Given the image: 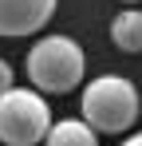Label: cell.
Masks as SVG:
<instances>
[{
  "label": "cell",
  "instance_id": "obj_1",
  "mask_svg": "<svg viewBox=\"0 0 142 146\" xmlns=\"http://www.w3.org/2000/svg\"><path fill=\"white\" fill-rule=\"evenodd\" d=\"M83 67H87L83 48L75 40H67V36H44V40H36L32 51H28V59H24V71L32 79V87L44 91V95H63L71 87H79Z\"/></svg>",
  "mask_w": 142,
  "mask_h": 146
},
{
  "label": "cell",
  "instance_id": "obj_2",
  "mask_svg": "<svg viewBox=\"0 0 142 146\" xmlns=\"http://www.w3.org/2000/svg\"><path fill=\"white\" fill-rule=\"evenodd\" d=\"M83 122L91 130H107V134H122L138 122V87L122 75H99L95 83L83 87Z\"/></svg>",
  "mask_w": 142,
  "mask_h": 146
},
{
  "label": "cell",
  "instance_id": "obj_3",
  "mask_svg": "<svg viewBox=\"0 0 142 146\" xmlns=\"http://www.w3.org/2000/svg\"><path fill=\"white\" fill-rule=\"evenodd\" d=\"M51 126V107L32 87H8L0 95V142L4 146H36Z\"/></svg>",
  "mask_w": 142,
  "mask_h": 146
},
{
  "label": "cell",
  "instance_id": "obj_4",
  "mask_svg": "<svg viewBox=\"0 0 142 146\" xmlns=\"http://www.w3.org/2000/svg\"><path fill=\"white\" fill-rule=\"evenodd\" d=\"M55 16V0H0V36L20 40L40 32Z\"/></svg>",
  "mask_w": 142,
  "mask_h": 146
},
{
  "label": "cell",
  "instance_id": "obj_5",
  "mask_svg": "<svg viewBox=\"0 0 142 146\" xmlns=\"http://www.w3.org/2000/svg\"><path fill=\"white\" fill-rule=\"evenodd\" d=\"M44 146H99V130H91L83 119H63L47 126Z\"/></svg>",
  "mask_w": 142,
  "mask_h": 146
},
{
  "label": "cell",
  "instance_id": "obj_6",
  "mask_svg": "<svg viewBox=\"0 0 142 146\" xmlns=\"http://www.w3.org/2000/svg\"><path fill=\"white\" fill-rule=\"evenodd\" d=\"M111 40L126 55L142 51V8H122L118 12L115 20H111Z\"/></svg>",
  "mask_w": 142,
  "mask_h": 146
},
{
  "label": "cell",
  "instance_id": "obj_7",
  "mask_svg": "<svg viewBox=\"0 0 142 146\" xmlns=\"http://www.w3.org/2000/svg\"><path fill=\"white\" fill-rule=\"evenodd\" d=\"M8 87H16V83H12V67H8V59H0V95H4Z\"/></svg>",
  "mask_w": 142,
  "mask_h": 146
},
{
  "label": "cell",
  "instance_id": "obj_8",
  "mask_svg": "<svg viewBox=\"0 0 142 146\" xmlns=\"http://www.w3.org/2000/svg\"><path fill=\"white\" fill-rule=\"evenodd\" d=\"M118 146H142V130H138V134H130L126 142H118Z\"/></svg>",
  "mask_w": 142,
  "mask_h": 146
},
{
  "label": "cell",
  "instance_id": "obj_9",
  "mask_svg": "<svg viewBox=\"0 0 142 146\" xmlns=\"http://www.w3.org/2000/svg\"><path fill=\"white\" fill-rule=\"evenodd\" d=\"M122 4H138V0H122Z\"/></svg>",
  "mask_w": 142,
  "mask_h": 146
}]
</instances>
